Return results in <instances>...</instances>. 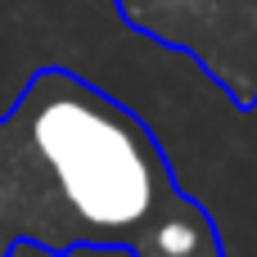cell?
Segmentation results:
<instances>
[{"label": "cell", "mask_w": 257, "mask_h": 257, "mask_svg": "<svg viewBox=\"0 0 257 257\" xmlns=\"http://www.w3.org/2000/svg\"><path fill=\"white\" fill-rule=\"evenodd\" d=\"M226 257L158 131L90 77L45 63L0 113V257Z\"/></svg>", "instance_id": "obj_1"}, {"label": "cell", "mask_w": 257, "mask_h": 257, "mask_svg": "<svg viewBox=\"0 0 257 257\" xmlns=\"http://www.w3.org/2000/svg\"><path fill=\"white\" fill-rule=\"evenodd\" d=\"M117 18L199 63L239 108H257V0H113Z\"/></svg>", "instance_id": "obj_2"}]
</instances>
